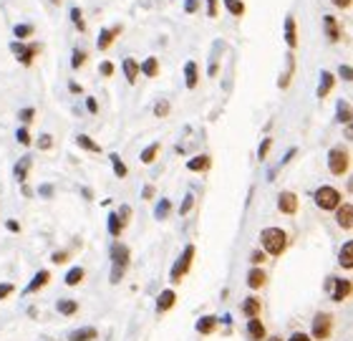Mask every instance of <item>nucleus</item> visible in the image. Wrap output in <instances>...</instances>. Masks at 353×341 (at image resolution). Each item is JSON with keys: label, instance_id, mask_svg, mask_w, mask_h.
<instances>
[{"label": "nucleus", "instance_id": "nucleus-20", "mask_svg": "<svg viewBox=\"0 0 353 341\" xmlns=\"http://www.w3.org/2000/svg\"><path fill=\"white\" fill-rule=\"evenodd\" d=\"M99 336V331L93 329V326H88V329H76V331H71V341H93Z\"/></svg>", "mask_w": 353, "mask_h": 341}, {"label": "nucleus", "instance_id": "nucleus-54", "mask_svg": "<svg viewBox=\"0 0 353 341\" xmlns=\"http://www.w3.org/2000/svg\"><path fill=\"white\" fill-rule=\"evenodd\" d=\"M8 230H10V233H20V225H18V220H8Z\"/></svg>", "mask_w": 353, "mask_h": 341}, {"label": "nucleus", "instance_id": "nucleus-56", "mask_svg": "<svg viewBox=\"0 0 353 341\" xmlns=\"http://www.w3.org/2000/svg\"><path fill=\"white\" fill-rule=\"evenodd\" d=\"M293 157H295V149H290V152H287V154H285V157H282L280 167H282V164H287V162H290V159H293Z\"/></svg>", "mask_w": 353, "mask_h": 341}, {"label": "nucleus", "instance_id": "nucleus-62", "mask_svg": "<svg viewBox=\"0 0 353 341\" xmlns=\"http://www.w3.org/2000/svg\"><path fill=\"white\" fill-rule=\"evenodd\" d=\"M53 3H61V0H53Z\"/></svg>", "mask_w": 353, "mask_h": 341}, {"label": "nucleus", "instance_id": "nucleus-2", "mask_svg": "<svg viewBox=\"0 0 353 341\" xmlns=\"http://www.w3.org/2000/svg\"><path fill=\"white\" fill-rule=\"evenodd\" d=\"M111 261H114L111 283H119L121 275L126 273V266H129V248L121 245V243H114V245H111Z\"/></svg>", "mask_w": 353, "mask_h": 341}, {"label": "nucleus", "instance_id": "nucleus-24", "mask_svg": "<svg viewBox=\"0 0 353 341\" xmlns=\"http://www.w3.org/2000/svg\"><path fill=\"white\" fill-rule=\"evenodd\" d=\"M124 73H126V81L134 83L137 76H139V61H134V59H124Z\"/></svg>", "mask_w": 353, "mask_h": 341}, {"label": "nucleus", "instance_id": "nucleus-42", "mask_svg": "<svg viewBox=\"0 0 353 341\" xmlns=\"http://www.w3.org/2000/svg\"><path fill=\"white\" fill-rule=\"evenodd\" d=\"M116 215H119V220H121V228H126L129 215H132V207H129V205H124V207H121V212H116Z\"/></svg>", "mask_w": 353, "mask_h": 341}, {"label": "nucleus", "instance_id": "nucleus-19", "mask_svg": "<svg viewBox=\"0 0 353 341\" xmlns=\"http://www.w3.org/2000/svg\"><path fill=\"white\" fill-rule=\"evenodd\" d=\"M285 43H287L290 48H295V46H298V36H295V18H293V15H287V20H285Z\"/></svg>", "mask_w": 353, "mask_h": 341}, {"label": "nucleus", "instance_id": "nucleus-31", "mask_svg": "<svg viewBox=\"0 0 353 341\" xmlns=\"http://www.w3.org/2000/svg\"><path fill=\"white\" fill-rule=\"evenodd\" d=\"M111 164H114V175H116V177L124 180V177L129 175V169H126V164L119 159V154H111Z\"/></svg>", "mask_w": 353, "mask_h": 341}, {"label": "nucleus", "instance_id": "nucleus-16", "mask_svg": "<svg viewBox=\"0 0 353 341\" xmlns=\"http://www.w3.org/2000/svg\"><path fill=\"white\" fill-rule=\"evenodd\" d=\"M265 280H268V275H265V271H263V268H258V266L247 273V286H250L252 291L263 288V286H265Z\"/></svg>", "mask_w": 353, "mask_h": 341}, {"label": "nucleus", "instance_id": "nucleus-12", "mask_svg": "<svg viewBox=\"0 0 353 341\" xmlns=\"http://www.w3.org/2000/svg\"><path fill=\"white\" fill-rule=\"evenodd\" d=\"M247 336H250V341H263L268 336V331H265V326H263V321L258 316L247 321Z\"/></svg>", "mask_w": 353, "mask_h": 341}, {"label": "nucleus", "instance_id": "nucleus-33", "mask_svg": "<svg viewBox=\"0 0 353 341\" xmlns=\"http://www.w3.org/2000/svg\"><path fill=\"white\" fill-rule=\"evenodd\" d=\"M58 311H61L63 316H73V314L78 311V303H76V301H71V298H66V301H58Z\"/></svg>", "mask_w": 353, "mask_h": 341}, {"label": "nucleus", "instance_id": "nucleus-22", "mask_svg": "<svg viewBox=\"0 0 353 341\" xmlns=\"http://www.w3.org/2000/svg\"><path fill=\"white\" fill-rule=\"evenodd\" d=\"M338 263H341L346 271H351L353 268V243L351 240L343 245V250H341V255H338Z\"/></svg>", "mask_w": 353, "mask_h": 341}, {"label": "nucleus", "instance_id": "nucleus-6", "mask_svg": "<svg viewBox=\"0 0 353 341\" xmlns=\"http://www.w3.org/2000/svg\"><path fill=\"white\" fill-rule=\"evenodd\" d=\"M333 331V316L331 314H315L313 319V339L326 341Z\"/></svg>", "mask_w": 353, "mask_h": 341}, {"label": "nucleus", "instance_id": "nucleus-39", "mask_svg": "<svg viewBox=\"0 0 353 341\" xmlns=\"http://www.w3.org/2000/svg\"><path fill=\"white\" fill-rule=\"evenodd\" d=\"M18 38H28L30 33H33V25H15V31H13Z\"/></svg>", "mask_w": 353, "mask_h": 341}, {"label": "nucleus", "instance_id": "nucleus-55", "mask_svg": "<svg viewBox=\"0 0 353 341\" xmlns=\"http://www.w3.org/2000/svg\"><path fill=\"white\" fill-rule=\"evenodd\" d=\"M333 5H338V8H351V0H331Z\"/></svg>", "mask_w": 353, "mask_h": 341}, {"label": "nucleus", "instance_id": "nucleus-35", "mask_svg": "<svg viewBox=\"0 0 353 341\" xmlns=\"http://www.w3.org/2000/svg\"><path fill=\"white\" fill-rule=\"evenodd\" d=\"M224 8H227L232 15H242V13H245V3H242V0H224Z\"/></svg>", "mask_w": 353, "mask_h": 341}, {"label": "nucleus", "instance_id": "nucleus-7", "mask_svg": "<svg viewBox=\"0 0 353 341\" xmlns=\"http://www.w3.org/2000/svg\"><path fill=\"white\" fill-rule=\"evenodd\" d=\"M38 51H41V46H38V43H33V46H28V48H25L23 43H13V53L20 59V64H23V66H30Z\"/></svg>", "mask_w": 353, "mask_h": 341}, {"label": "nucleus", "instance_id": "nucleus-52", "mask_svg": "<svg viewBox=\"0 0 353 341\" xmlns=\"http://www.w3.org/2000/svg\"><path fill=\"white\" fill-rule=\"evenodd\" d=\"M184 8H187V13H195V10L200 8V0H187V5H184Z\"/></svg>", "mask_w": 353, "mask_h": 341}, {"label": "nucleus", "instance_id": "nucleus-38", "mask_svg": "<svg viewBox=\"0 0 353 341\" xmlns=\"http://www.w3.org/2000/svg\"><path fill=\"white\" fill-rule=\"evenodd\" d=\"M83 64H86V51H73V61H71V66L81 68Z\"/></svg>", "mask_w": 353, "mask_h": 341}, {"label": "nucleus", "instance_id": "nucleus-29", "mask_svg": "<svg viewBox=\"0 0 353 341\" xmlns=\"http://www.w3.org/2000/svg\"><path fill=\"white\" fill-rule=\"evenodd\" d=\"M76 141H78V147H81V149H88V152H101V144H96L91 136L78 134V136H76Z\"/></svg>", "mask_w": 353, "mask_h": 341}, {"label": "nucleus", "instance_id": "nucleus-26", "mask_svg": "<svg viewBox=\"0 0 353 341\" xmlns=\"http://www.w3.org/2000/svg\"><path fill=\"white\" fill-rule=\"evenodd\" d=\"M28 169H30V157H23V159L15 164V180H18V182H25Z\"/></svg>", "mask_w": 353, "mask_h": 341}, {"label": "nucleus", "instance_id": "nucleus-25", "mask_svg": "<svg viewBox=\"0 0 353 341\" xmlns=\"http://www.w3.org/2000/svg\"><path fill=\"white\" fill-rule=\"evenodd\" d=\"M214 329H217V316H205V319H200V321H197V331H200V334H205V336L212 334Z\"/></svg>", "mask_w": 353, "mask_h": 341}, {"label": "nucleus", "instance_id": "nucleus-61", "mask_svg": "<svg viewBox=\"0 0 353 341\" xmlns=\"http://www.w3.org/2000/svg\"><path fill=\"white\" fill-rule=\"evenodd\" d=\"M270 341H282V339H278V336H275V339H270Z\"/></svg>", "mask_w": 353, "mask_h": 341}, {"label": "nucleus", "instance_id": "nucleus-40", "mask_svg": "<svg viewBox=\"0 0 353 341\" xmlns=\"http://www.w3.org/2000/svg\"><path fill=\"white\" fill-rule=\"evenodd\" d=\"M154 114H156V117H167V114H169V101H159V104L154 106Z\"/></svg>", "mask_w": 353, "mask_h": 341}, {"label": "nucleus", "instance_id": "nucleus-32", "mask_svg": "<svg viewBox=\"0 0 353 341\" xmlns=\"http://www.w3.org/2000/svg\"><path fill=\"white\" fill-rule=\"evenodd\" d=\"M121 230H124V228H121L119 215H116V212H111V215H109V233H111L114 238H119V235H121Z\"/></svg>", "mask_w": 353, "mask_h": 341}, {"label": "nucleus", "instance_id": "nucleus-28", "mask_svg": "<svg viewBox=\"0 0 353 341\" xmlns=\"http://www.w3.org/2000/svg\"><path fill=\"white\" fill-rule=\"evenodd\" d=\"M83 278H86V271H83L81 266H76V268H71V271L66 273V286H78Z\"/></svg>", "mask_w": 353, "mask_h": 341}, {"label": "nucleus", "instance_id": "nucleus-44", "mask_svg": "<svg viewBox=\"0 0 353 341\" xmlns=\"http://www.w3.org/2000/svg\"><path fill=\"white\" fill-rule=\"evenodd\" d=\"M192 205H195V195H187V197H184V205L179 207V212H182V215H187V212L192 210Z\"/></svg>", "mask_w": 353, "mask_h": 341}, {"label": "nucleus", "instance_id": "nucleus-15", "mask_svg": "<svg viewBox=\"0 0 353 341\" xmlns=\"http://www.w3.org/2000/svg\"><path fill=\"white\" fill-rule=\"evenodd\" d=\"M121 33V25H114V28H109V31H101L99 33V48L101 51H106L111 43H114V38Z\"/></svg>", "mask_w": 353, "mask_h": 341}, {"label": "nucleus", "instance_id": "nucleus-27", "mask_svg": "<svg viewBox=\"0 0 353 341\" xmlns=\"http://www.w3.org/2000/svg\"><path fill=\"white\" fill-rule=\"evenodd\" d=\"M184 78H187V89H195V86H197V64H195V61H187V66H184Z\"/></svg>", "mask_w": 353, "mask_h": 341}, {"label": "nucleus", "instance_id": "nucleus-5", "mask_svg": "<svg viewBox=\"0 0 353 341\" xmlns=\"http://www.w3.org/2000/svg\"><path fill=\"white\" fill-rule=\"evenodd\" d=\"M192 258H195V245H187L184 248V253L179 255V261L174 263V268H172V283H179L187 273H189V266H192Z\"/></svg>", "mask_w": 353, "mask_h": 341}, {"label": "nucleus", "instance_id": "nucleus-59", "mask_svg": "<svg viewBox=\"0 0 353 341\" xmlns=\"http://www.w3.org/2000/svg\"><path fill=\"white\" fill-rule=\"evenodd\" d=\"M149 197H154V187H146L144 190V200H149Z\"/></svg>", "mask_w": 353, "mask_h": 341}, {"label": "nucleus", "instance_id": "nucleus-4", "mask_svg": "<svg viewBox=\"0 0 353 341\" xmlns=\"http://www.w3.org/2000/svg\"><path fill=\"white\" fill-rule=\"evenodd\" d=\"M315 205L320 210H336L341 205V192L331 185H323V187L315 190Z\"/></svg>", "mask_w": 353, "mask_h": 341}, {"label": "nucleus", "instance_id": "nucleus-37", "mask_svg": "<svg viewBox=\"0 0 353 341\" xmlns=\"http://www.w3.org/2000/svg\"><path fill=\"white\" fill-rule=\"evenodd\" d=\"M71 20H73V25H76L78 31H86V23H83V15H81V10H78V8H73V10H71Z\"/></svg>", "mask_w": 353, "mask_h": 341}, {"label": "nucleus", "instance_id": "nucleus-57", "mask_svg": "<svg viewBox=\"0 0 353 341\" xmlns=\"http://www.w3.org/2000/svg\"><path fill=\"white\" fill-rule=\"evenodd\" d=\"M341 76H343L346 81H351V68H348V66H341Z\"/></svg>", "mask_w": 353, "mask_h": 341}, {"label": "nucleus", "instance_id": "nucleus-3", "mask_svg": "<svg viewBox=\"0 0 353 341\" xmlns=\"http://www.w3.org/2000/svg\"><path fill=\"white\" fill-rule=\"evenodd\" d=\"M348 167H351V154L343 149V147H336V149H331V154H328V169L333 172V175H346L348 172Z\"/></svg>", "mask_w": 353, "mask_h": 341}, {"label": "nucleus", "instance_id": "nucleus-48", "mask_svg": "<svg viewBox=\"0 0 353 341\" xmlns=\"http://www.w3.org/2000/svg\"><path fill=\"white\" fill-rule=\"evenodd\" d=\"M86 109H88L91 114H96V111H99V104H96V99H93V96H88V99H86Z\"/></svg>", "mask_w": 353, "mask_h": 341}, {"label": "nucleus", "instance_id": "nucleus-50", "mask_svg": "<svg viewBox=\"0 0 353 341\" xmlns=\"http://www.w3.org/2000/svg\"><path fill=\"white\" fill-rule=\"evenodd\" d=\"M33 114H36L33 109H23V111H20V119H23V124H28V122L33 119Z\"/></svg>", "mask_w": 353, "mask_h": 341}, {"label": "nucleus", "instance_id": "nucleus-30", "mask_svg": "<svg viewBox=\"0 0 353 341\" xmlns=\"http://www.w3.org/2000/svg\"><path fill=\"white\" fill-rule=\"evenodd\" d=\"M156 154H159V144H149V147L141 152V162H144V164H151V162L156 159Z\"/></svg>", "mask_w": 353, "mask_h": 341}, {"label": "nucleus", "instance_id": "nucleus-11", "mask_svg": "<svg viewBox=\"0 0 353 341\" xmlns=\"http://www.w3.org/2000/svg\"><path fill=\"white\" fill-rule=\"evenodd\" d=\"M174 301H177V293H174L172 288H167V291H162V293L156 296V311H159V314H164V311H169V308L174 306Z\"/></svg>", "mask_w": 353, "mask_h": 341}, {"label": "nucleus", "instance_id": "nucleus-34", "mask_svg": "<svg viewBox=\"0 0 353 341\" xmlns=\"http://www.w3.org/2000/svg\"><path fill=\"white\" fill-rule=\"evenodd\" d=\"M338 122L351 124V104H348V101H341V104H338Z\"/></svg>", "mask_w": 353, "mask_h": 341}, {"label": "nucleus", "instance_id": "nucleus-21", "mask_svg": "<svg viewBox=\"0 0 353 341\" xmlns=\"http://www.w3.org/2000/svg\"><path fill=\"white\" fill-rule=\"evenodd\" d=\"M331 89H333V73L323 71V73H320V86H318V96H320V99H326V96L331 94Z\"/></svg>", "mask_w": 353, "mask_h": 341}, {"label": "nucleus", "instance_id": "nucleus-53", "mask_svg": "<svg viewBox=\"0 0 353 341\" xmlns=\"http://www.w3.org/2000/svg\"><path fill=\"white\" fill-rule=\"evenodd\" d=\"M290 341H313V339H310L308 334H300V331H298V334H293V336H290Z\"/></svg>", "mask_w": 353, "mask_h": 341}, {"label": "nucleus", "instance_id": "nucleus-41", "mask_svg": "<svg viewBox=\"0 0 353 341\" xmlns=\"http://www.w3.org/2000/svg\"><path fill=\"white\" fill-rule=\"evenodd\" d=\"M270 147H273V139H265V141L260 144V149H258V157H260V159H265V157H268V152H270Z\"/></svg>", "mask_w": 353, "mask_h": 341}, {"label": "nucleus", "instance_id": "nucleus-8", "mask_svg": "<svg viewBox=\"0 0 353 341\" xmlns=\"http://www.w3.org/2000/svg\"><path fill=\"white\" fill-rule=\"evenodd\" d=\"M278 210L285 215H295L298 212V195L295 192H280L278 195Z\"/></svg>", "mask_w": 353, "mask_h": 341}, {"label": "nucleus", "instance_id": "nucleus-14", "mask_svg": "<svg viewBox=\"0 0 353 341\" xmlns=\"http://www.w3.org/2000/svg\"><path fill=\"white\" fill-rule=\"evenodd\" d=\"M260 311H263V301H260V298L250 296V298H245V301H242V314H245L247 319L260 316Z\"/></svg>", "mask_w": 353, "mask_h": 341}, {"label": "nucleus", "instance_id": "nucleus-1", "mask_svg": "<svg viewBox=\"0 0 353 341\" xmlns=\"http://www.w3.org/2000/svg\"><path fill=\"white\" fill-rule=\"evenodd\" d=\"M260 240H263L265 253H270V255H282L285 248H287V235L280 228H265L260 233Z\"/></svg>", "mask_w": 353, "mask_h": 341}, {"label": "nucleus", "instance_id": "nucleus-43", "mask_svg": "<svg viewBox=\"0 0 353 341\" xmlns=\"http://www.w3.org/2000/svg\"><path fill=\"white\" fill-rule=\"evenodd\" d=\"M38 147H41V149H51V147H53V136L43 134L41 139H38Z\"/></svg>", "mask_w": 353, "mask_h": 341}, {"label": "nucleus", "instance_id": "nucleus-18", "mask_svg": "<svg viewBox=\"0 0 353 341\" xmlns=\"http://www.w3.org/2000/svg\"><path fill=\"white\" fill-rule=\"evenodd\" d=\"M210 164H212V159L207 157V154H202V157L189 159V162H187V169H189V172H207Z\"/></svg>", "mask_w": 353, "mask_h": 341}, {"label": "nucleus", "instance_id": "nucleus-46", "mask_svg": "<svg viewBox=\"0 0 353 341\" xmlns=\"http://www.w3.org/2000/svg\"><path fill=\"white\" fill-rule=\"evenodd\" d=\"M13 291H15V288H13V283H0V298H8Z\"/></svg>", "mask_w": 353, "mask_h": 341}, {"label": "nucleus", "instance_id": "nucleus-23", "mask_svg": "<svg viewBox=\"0 0 353 341\" xmlns=\"http://www.w3.org/2000/svg\"><path fill=\"white\" fill-rule=\"evenodd\" d=\"M139 71L144 76H149V78H154V76H159V61L154 59V56H149L144 64H139Z\"/></svg>", "mask_w": 353, "mask_h": 341}, {"label": "nucleus", "instance_id": "nucleus-60", "mask_svg": "<svg viewBox=\"0 0 353 341\" xmlns=\"http://www.w3.org/2000/svg\"><path fill=\"white\" fill-rule=\"evenodd\" d=\"M71 91H73V94H78V91H81V86H78V83H73V81H71V86H69Z\"/></svg>", "mask_w": 353, "mask_h": 341}, {"label": "nucleus", "instance_id": "nucleus-47", "mask_svg": "<svg viewBox=\"0 0 353 341\" xmlns=\"http://www.w3.org/2000/svg\"><path fill=\"white\" fill-rule=\"evenodd\" d=\"M250 261H252L255 266H260V263H265V253H263V250H255V253L250 255Z\"/></svg>", "mask_w": 353, "mask_h": 341}, {"label": "nucleus", "instance_id": "nucleus-36", "mask_svg": "<svg viewBox=\"0 0 353 341\" xmlns=\"http://www.w3.org/2000/svg\"><path fill=\"white\" fill-rule=\"evenodd\" d=\"M169 200H162V203L156 205V210H154V217H156V220H164V217H167V215H169Z\"/></svg>", "mask_w": 353, "mask_h": 341}, {"label": "nucleus", "instance_id": "nucleus-9", "mask_svg": "<svg viewBox=\"0 0 353 341\" xmlns=\"http://www.w3.org/2000/svg\"><path fill=\"white\" fill-rule=\"evenodd\" d=\"M336 220L343 230H351L353 228V205L351 203H343L336 207Z\"/></svg>", "mask_w": 353, "mask_h": 341}, {"label": "nucleus", "instance_id": "nucleus-45", "mask_svg": "<svg viewBox=\"0 0 353 341\" xmlns=\"http://www.w3.org/2000/svg\"><path fill=\"white\" fill-rule=\"evenodd\" d=\"M18 141H20V144H25V147H28V144H30V134H28V129H25V127H23V129H18Z\"/></svg>", "mask_w": 353, "mask_h": 341}, {"label": "nucleus", "instance_id": "nucleus-58", "mask_svg": "<svg viewBox=\"0 0 353 341\" xmlns=\"http://www.w3.org/2000/svg\"><path fill=\"white\" fill-rule=\"evenodd\" d=\"M207 3H210V15L214 18L217 15V0H207Z\"/></svg>", "mask_w": 353, "mask_h": 341}, {"label": "nucleus", "instance_id": "nucleus-17", "mask_svg": "<svg viewBox=\"0 0 353 341\" xmlns=\"http://www.w3.org/2000/svg\"><path fill=\"white\" fill-rule=\"evenodd\" d=\"M48 280H51V273L48 271H41L36 273V278L28 283V288H25V293H36V291H41V288H46L48 286Z\"/></svg>", "mask_w": 353, "mask_h": 341}, {"label": "nucleus", "instance_id": "nucleus-49", "mask_svg": "<svg viewBox=\"0 0 353 341\" xmlns=\"http://www.w3.org/2000/svg\"><path fill=\"white\" fill-rule=\"evenodd\" d=\"M53 263H66L69 261V253H63V250H58V253H53V258H51Z\"/></svg>", "mask_w": 353, "mask_h": 341}, {"label": "nucleus", "instance_id": "nucleus-10", "mask_svg": "<svg viewBox=\"0 0 353 341\" xmlns=\"http://www.w3.org/2000/svg\"><path fill=\"white\" fill-rule=\"evenodd\" d=\"M351 296V280L348 278H336L333 280V301H346Z\"/></svg>", "mask_w": 353, "mask_h": 341}, {"label": "nucleus", "instance_id": "nucleus-51", "mask_svg": "<svg viewBox=\"0 0 353 341\" xmlns=\"http://www.w3.org/2000/svg\"><path fill=\"white\" fill-rule=\"evenodd\" d=\"M101 73H104V76H111V73H114V64H111V61H104V64H101Z\"/></svg>", "mask_w": 353, "mask_h": 341}, {"label": "nucleus", "instance_id": "nucleus-13", "mask_svg": "<svg viewBox=\"0 0 353 341\" xmlns=\"http://www.w3.org/2000/svg\"><path fill=\"white\" fill-rule=\"evenodd\" d=\"M323 25H326L328 41H331V43H338V41H341V25H338V20H336L333 15H326V18H323Z\"/></svg>", "mask_w": 353, "mask_h": 341}]
</instances>
